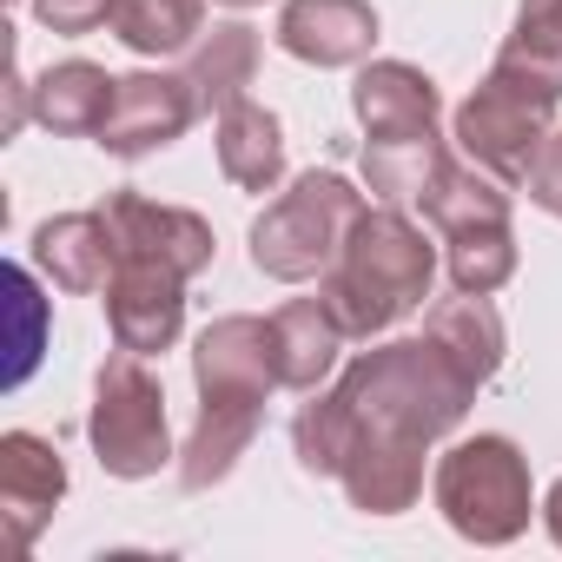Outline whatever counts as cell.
<instances>
[{
    "instance_id": "6da1fadb",
    "label": "cell",
    "mask_w": 562,
    "mask_h": 562,
    "mask_svg": "<svg viewBox=\"0 0 562 562\" xmlns=\"http://www.w3.org/2000/svg\"><path fill=\"white\" fill-rule=\"evenodd\" d=\"M476 378L424 331V338H397L364 351L345 378V417H351V450H345V496L364 516H404L424 496V457L430 443H443L470 404H476Z\"/></svg>"
},
{
    "instance_id": "7a4b0ae2",
    "label": "cell",
    "mask_w": 562,
    "mask_h": 562,
    "mask_svg": "<svg viewBox=\"0 0 562 562\" xmlns=\"http://www.w3.org/2000/svg\"><path fill=\"white\" fill-rule=\"evenodd\" d=\"M192 384H199V424H192L172 476L186 496H205L258 443L265 397L285 391L278 384V364H271V318H251V312L212 318L192 345Z\"/></svg>"
},
{
    "instance_id": "3957f363",
    "label": "cell",
    "mask_w": 562,
    "mask_h": 562,
    "mask_svg": "<svg viewBox=\"0 0 562 562\" xmlns=\"http://www.w3.org/2000/svg\"><path fill=\"white\" fill-rule=\"evenodd\" d=\"M351 113L364 126V186L378 205H417L430 179L450 166V146L437 133L443 93L411 60H371L351 80Z\"/></svg>"
},
{
    "instance_id": "277c9868",
    "label": "cell",
    "mask_w": 562,
    "mask_h": 562,
    "mask_svg": "<svg viewBox=\"0 0 562 562\" xmlns=\"http://www.w3.org/2000/svg\"><path fill=\"white\" fill-rule=\"evenodd\" d=\"M430 278H437L430 238L397 205H364L338 265L318 278V299L338 312V325L351 338H378L430 299Z\"/></svg>"
},
{
    "instance_id": "5b68a950",
    "label": "cell",
    "mask_w": 562,
    "mask_h": 562,
    "mask_svg": "<svg viewBox=\"0 0 562 562\" xmlns=\"http://www.w3.org/2000/svg\"><path fill=\"white\" fill-rule=\"evenodd\" d=\"M364 218V192L345 172H299L292 192H278L258 218H251V265L278 285H312L325 278L351 238V225Z\"/></svg>"
},
{
    "instance_id": "8992f818",
    "label": "cell",
    "mask_w": 562,
    "mask_h": 562,
    "mask_svg": "<svg viewBox=\"0 0 562 562\" xmlns=\"http://www.w3.org/2000/svg\"><path fill=\"white\" fill-rule=\"evenodd\" d=\"M424 218L443 232V265L457 292H503L516 278V225H509V186L470 159H450L430 192L417 199Z\"/></svg>"
},
{
    "instance_id": "52a82bcc",
    "label": "cell",
    "mask_w": 562,
    "mask_h": 562,
    "mask_svg": "<svg viewBox=\"0 0 562 562\" xmlns=\"http://www.w3.org/2000/svg\"><path fill=\"white\" fill-rule=\"evenodd\" d=\"M437 509L443 522L476 542V549H503L529 529V509H536V490H529V457L503 437V430H476L463 443H450L437 457Z\"/></svg>"
},
{
    "instance_id": "ba28073f",
    "label": "cell",
    "mask_w": 562,
    "mask_h": 562,
    "mask_svg": "<svg viewBox=\"0 0 562 562\" xmlns=\"http://www.w3.org/2000/svg\"><path fill=\"white\" fill-rule=\"evenodd\" d=\"M87 437H93V457L106 476L120 483H146L159 476L172 457V430H166V391L159 378L146 371L139 351H120L100 364L93 378V411H87Z\"/></svg>"
},
{
    "instance_id": "9c48e42d",
    "label": "cell",
    "mask_w": 562,
    "mask_h": 562,
    "mask_svg": "<svg viewBox=\"0 0 562 562\" xmlns=\"http://www.w3.org/2000/svg\"><path fill=\"white\" fill-rule=\"evenodd\" d=\"M555 106H562L555 87H542V80L522 74V67L490 60L483 87L457 106V146H463L470 166L496 172L503 186H522L536 146L555 133Z\"/></svg>"
},
{
    "instance_id": "30bf717a",
    "label": "cell",
    "mask_w": 562,
    "mask_h": 562,
    "mask_svg": "<svg viewBox=\"0 0 562 562\" xmlns=\"http://www.w3.org/2000/svg\"><path fill=\"white\" fill-rule=\"evenodd\" d=\"M106 331L120 351L159 358L186 331V271L153 258H120L106 278Z\"/></svg>"
},
{
    "instance_id": "8fae6325",
    "label": "cell",
    "mask_w": 562,
    "mask_h": 562,
    "mask_svg": "<svg viewBox=\"0 0 562 562\" xmlns=\"http://www.w3.org/2000/svg\"><path fill=\"white\" fill-rule=\"evenodd\" d=\"M192 120H205V113H199L186 74H126L113 93V113L100 126V146L113 159H153V153L179 146Z\"/></svg>"
},
{
    "instance_id": "7c38bea8",
    "label": "cell",
    "mask_w": 562,
    "mask_h": 562,
    "mask_svg": "<svg viewBox=\"0 0 562 562\" xmlns=\"http://www.w3.org/2000/svg\"><path fill=\"white\" fill-rule=\"evenodd\" d=\"M100 212H106V225L120 238V258H153V265H172V271L199 278L212 265V251H218L212 225L192 205H159V199L120 186V192H106Z\"/></svg>"
},
{
    "instance_id": "4fadbf2b",
    "label": "cell",
    "mask_w": 562,
    "mask_h": 562,
    "mask_svg": "<svg viewBox=\"0 0 562 562\" xmlns=\"http://www.w3.org/2000/svg\"><path fill=\"white\" fill-rule=\"evenodd\" d=\"M60 496H67V457L41 430H8L0 437V516H8L14 549L41 542Z\"/></svg>"
},
{
    "instance_id": "5bb4252c",
    "label": "cell",
    "mask_w": 562,
    "mask_h": 562,
    "mask_svg": "<svg viewBox=\"0 0 562 562\" xmlns=\"http://www.w3.org/2000/svg\"><path fill=\"white\" fill-rule=\"evenodd\" d=\"M278 47L305 67H364L378 47V8L371 0H285Z\"/></svg>"
},
{
    "instance_id": "9a60e30c",
    "label": "cell",
    "mask_w": 562,
    "mask_h": 562,
    "mask_svg": "<svg viewBox=\"0 0 562 562\" xmlns=\"http://www.w3.org/2000/svg\"><path fill=\"white\" fill-rule=\"evenodd\" d=\"M345 345H351V331L338 325V312L325 299H292L271 312V364H278V384L299 397H312L338 371Z\"/></svg>"
},
{
    "instance_id": "2e32d148",
    "label": "cell",
    "mask_w": 562,
    "mask_h": 562,
    "mask_svg": "<svg viewBox=\"0 0 562 562\" xmlns=\"http://www.w3.org/2000/svg\"><path fill=\"white\" fill-rule=\"evenodd\" d=\"M34 265L60 292H106V278L120 265V238H113L100 205L93 212H60L34 232Z\"/></svg>"
},
{
    "instance_id": "e0dca14e",
    "label": "cell",
    "mask_w": 562,
    "mask_h": 562,
    "mask_svg": "<svg viewBox=\"0 0 562 562\" xmlns=\"http://www.w3.org/2000/svg\"><path fill=\"white\" fill-rule=\"evenodd\" d=\"M218 172L238 186V192H271L285 179V126H278L271 106L258 100H232L218 113Z\"/></svg>"
},
{
    "instance_id": "ac0fdd59",
    "label": "cell",
    "mask_w": 562,
    "mask_h": 562,
    "mask_svg": "<svg viewBox=\"0 0 562 562\" xmlns=\"http://www.w3.org/2000/svg\"><path fill=\"white\" fill-rule=\"evenodd\" d=\"M113 93H120V80H113L106 67H93V60H60V67H47L41 87H34V120H41L47 133H60V139H100V126H106V113H113Z\"/></svg>"
},
{
    "instance_id": "d6986e66",
    "label": "cell",
    "mask_w": 562,
    "mask_h": 562,
    "mask_svg": "<svg viewBox=\"0 0 562 562\" xmlns=\"http://www.w3.org/2000/svg\"><path fill=\"white\" fill-rule=\"evenodd\" d=\"M179 74L192 80L199 113H205V120H218L232 100H245V87H251V74H258V27L225 21V27L199 34V47L186 54V67H179Z\"/></svg>"
},
{
    "instance_id": "ffe728a7",
    "label": "cell",
    "mask_w": 562,
    "mask_h": 562,
    "mask_svg": "<svg viewBox=\"0 0 562 562\" xmlns=\"http://www.w3.org/2000/svg\"><path fill=\"white\" fill-rule=\"evenodd\" d=\"M106 34L120 47H133L139 60L192 54L199 34H205V0H113V8H106Z\"/></svg>"
},
{
    "instance_id": "44dd1931",
    "label": "cell",
    "mask_w": 562,
    "mask_h": 562,
    "mask_svg": "<svg viewBox=\"0 0 562 562\" xmlns=\"http://www.w3.org/2000/svg\"><path fill=\"white\" fill-rule=\"evenodd\" d=\"M476 384H490L496 371H503V345H509V331H503V312L490 305V292H457V299H443L437 312H430V325H424Z\"/></svg>"
},
{
    "instance_id": "7402d4cb",
    "label": "cell",
    "mask_w": 562,
    "mask_h": 562,
    "mask_svg": "<svg viewBox=\"0 0 562 562\" xmlns=\"http://www.w3.org/2000/svg\"><path fill=\"white\" fill-rule=\"evenodd\" d=\"M496 60L503 67H522L542 87L562 93V0H516V27L496 47Z\"/></svg>"
},
{
    "instance_id": "603a6c76",
    "label": "cell",
    "mask_w": 562,
    "mask_h": 562,
    "mask_svg": "<svg viewBox=\"0 0 562 562\" xmlns=\"http://www.w3.org/2000/svg\"><path fill=\"white\" fill-rule=\"evenodd\" d=\"M8 292H14V318H21L8 384H27V378H34V364H41V318H47V299H41V285H34V271H27V265H14V271H8Z\"/></svg>"
},
{
    "instance_id": "cb8c5ba5",
    "label": "cell",
    "mask_w": 562,
    "mask_h": 562,
    "mask_svg": "<svg viewBox=\"0 0 562 562\" xmlns=\"http://www.w3.org/2000/svg\"><path fill=\"white\" fill-rule=\"evenodd\" d=\"M522 192H529V205H542L549 218H562V126L536 146V159L522 172Z\"/></svg>"
},
{
    "instance_id": "d4e9b609",
    "label": "cell",
    "mask_w": 562,
    "mask_h": 562,
    "mask_svg": "<svg viewBox=\"0 0 562 562\" xmlns=\"http://www.w3.org/2000/svg\"><path fill=\"white\" fill-rule=\"evenodd\" d=\"M106 8L113 0H34L41 27H54V34H93V27H106Z\"/></svg>"
},
{
    "instance_id": "484cf974",
    "label": "cell",
    "mask_w": 562,
    "mask_h": 562,
    "mask_svg": "<svg viewBox=\"0 0 562 562\" xmlns=\"http://www.w3.org/2000/svg\"><path fill=\"white\" fill-rule=\"evenodd\" d=\"M542 522H549V536L562 542V476L549 483V496H542Z\"/></svg>"
},
{
    "instance_id": "4316f807",
    "label": "cell",
    "mask_w": 562,
    "mask_h": 562,
    "mask_svg": "<svg viewBox=\"0 0 562 562\" xmlns=\"http://www.w3.org/2000/svg\"><path fill=\"white\" fill-rule=\"evenodd\" d=\"M218 8H238L245 14V8H265V0H218Z\"/></svg>"
}]
</instances>
